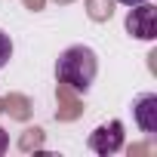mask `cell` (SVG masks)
<instances>
[{
    "instance_id": "obj_1",
    "label": "cell",
    "mask_w": 157,
    "mask_h": 157,
    "mask_svg": "<svg viewBox=\"0 0 157 157\" xmlns=\"http://www.w3.org/2000/svg\"><path fill=\"white\" fill-rule=\"evenodd\" d=\"M96 74H99V56L83 43L68 46L56 62V77L62 83H68L74 93H86L96 80Z\"/></svg>"
},
{
    "instance_id": "obj_2",
    "label": "cell",
    "mask_w": 157,
    "mask_h": 157,
    "mask_svg": "<svg viewBox=\"0 0 157 157\" xmlns=\"http://www.w3.org/2000/svg\"><path fill=\"white\" fill-rule=\"evenodd\" d=\"M90 148L102 157L108 154H117L123 148V123L120 120H111V123H102L99 129L90 132Z\"/></svg>"
},
{
    "instance_id": "obj_3",
    "label": "cell",
    "mask_w": 157,
    "mask_h": 157,
    "mask_svg": "<svg viewBox=\"0 0 157 157\" xmlns=\"http://www.w3.org/2000/svg\"><path fill=\"white\" fill-rule=\"evenodd\" d=\"M126 31L139 40H154L157 37V10L148 3H139L126 16Z\"/></svg>"
},
{
    "instance_id": "obj_4",
    "label": "cell",
    "mask_w": 157,
    "mask_h": 157,
    "mask_svg": "<svg viewBox=\"0 0 157 157\" xmlns=\"http://www.w3.org/2000/svg\"><path fill=\"white\" fill-rule=\"evenodd\" d=\"M132 117L139 123L142 132H157V96L154 93H142L136 102H132Z\"/></svg>"
},
{
    "instance_id": "obj_5",
    "label": "cell",
    "mask_w": 157,
    "mask_h": 157,
    "mask_svg": "<svg viewBox=\"0 0 157 157\" xmlns=\"http://www.w3.org/2000/svg\"><path fill=\"white\" fill-rule=\"evenodd\" d=\"M10 59H13V40H10L6 31H0V68H3Z\"/></svg>"
},
{
    "instance_id": "obj_6",
    "label": "cell",
    "mask_w": 157,
    "mask_h": 157,
    "mask_svg": "<svg viewBox=\"0 0 157 157\" xmlns=\"http://www.w3.org/2000/svg\"><path fill=\"white\" fill-rule=\"evenodd\" d=\"M6 148H10V136L0 129V154H6Z\"/></svg>"
},
{
    "instance_id": "obj_7",
    "label": "cell",
    "mask_w": 157,
    "mask_h": 157,
    "mask_svg": "<svg viewBox=\"0 0 157 157\" xmlns=\"http://www.w3.org/2000/svg\"><path fill=\"white\" fill-rule=\"evenodd\" d=\"M123 6H139V3H148V0H120Z\"/></svg>"
}]
</instances>
